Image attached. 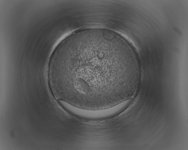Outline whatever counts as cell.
<instances>
[{
  "instance_id": "2",
  "label": "cell",
  "mask_w": 188,
  "mask_h": 150,
  "mask_svg": "<svg viewBox=\"0 0 188 150\" xmlns=\"http://www.w3.org/2000/svg\"><path fill=\"white\" fill-rule=\"evenodd\" d=\"M57 101L64 109L75 116L83 119L98 120L106 119L118 114L129 106L132 99L127 100L109 108L98 110L81 109L73 106L62 100Z\"/></svg>"
},
{
  "instance_id": "1",
  "label": "cell",
  "mask_w": 188,
  "mask_h": 150,
  "mask_svg": "<svg viewBox=\"0 0 188 150\" xmlns=\"http://www.w3.org/2000/svg\"><path fill=\"white\" fill-rule=\"evenodd\" d=\"M140 70L129 43L111 31L90 29L72 34L58 45L47 76L57 100L81 109L98 110L131 97Z\"/></svg>"
}]
</instances>
